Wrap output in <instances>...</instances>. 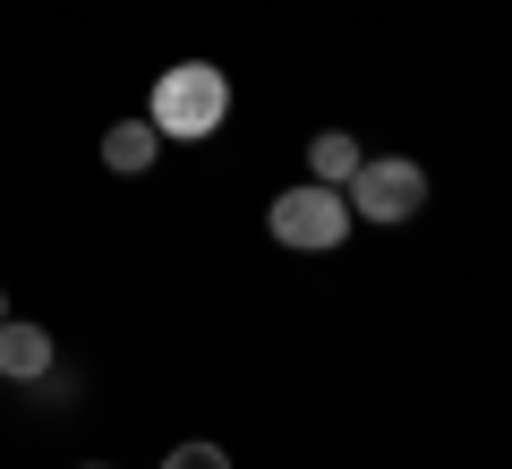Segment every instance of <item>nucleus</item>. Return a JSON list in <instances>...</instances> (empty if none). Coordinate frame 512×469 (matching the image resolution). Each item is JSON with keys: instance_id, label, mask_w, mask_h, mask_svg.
Returning <instances> with one entry per match:
<instances>
[{"instance_id": "9", "label": "nucleus", "mask_w": 512, "mask_h": 469, "mask_svg": "<svg viewBox=\"0 0 512 469\" xmlns=\"http://www.w3.org/2000/svg\"><path fill=\"white\" fill-rule=\"evenodd\" d=\"M86 469H103V461H86Z\"/></svg>"}, {"instance_id": "2", "label": "nucleus", "mask_w": 512, "mask_h": 469, "mask_svg": "<svg viewBox=\"0 0 512 469\" xmlns=\"http://www.w3.org/2000/svg\"><path fill=\"white\" fill-rule=\"evenodd\" d=\"M265 231H274L282 248L325 256V248H342V239H350V197H342V188H325V180H299V188H282V197L265 205Z\"/></svg>"}, {"instance_id": "5", "label": "nucleus", "mask_w": 512, "mask_h": 469, "mask_svg": "<svg viewBox=\"0 0 512 469\" xmlns=\"http://www.w3.org/2000/svg\"><path fill=\"white\" fill-rule=\"evenodd\" d=\"M367 154H359V137L350 128H325V137H308V180H325V188H350V171H359Z\"/></svg>"}, {"instance_id": "6", "label": "nucleus", "mask_w": 512, "mask_h": 469, "mask_svg": "<svg viewBox=\"0 0 512 469\" xmlns=\"http://www.w3.org/2000/svg\"><path fill=\"white\" fill-rule=\"evenodd\" d=\"M154 145H163V137H154V120H120V128H103V163L111 171H146Z\"/></svg>"}, {"instance_id": "4", "label": "nucleus", "mask_w": 512, "mask_h": 469, "mask_svg": "<svg viewBox=\"0 0 512 469\" xmlns=\"http://www.w3.org/2000/svg\"><path fill=\"white\" fill-rule=\"evenodd\" d=\"M0 376H9V384L52 376V333H43V325H9V316H0Z\"/></svg>"}, {"instance_id": "7", "label": "nucleus", "mask_w": 512, "mask_h": 469, "mask_svg": "<svg viewBox=\"0 0 512 469\" xmlns=\"http://www.w3.org/2000/svg\"><path fill=\"white\" fill-rule=\"evenodd\" d=\"M163 469H231V452H222V444H171Z\"/></svg>"}, {"instance_id": "1", "label": "nucleus", "mask_w": 512, "mask_h": 469, "mask_svg": "<svg viewBox=\"0 0 512 469\" xmlns=\"http://www.w3.org/2000/svg\"><path fill=\"white\" fill-rule=\"evenodd\" d=\"M154 137H180V145H197V137H222V120H231V77L214 69V60H180V69H163L154 77Z\"/></svg>"}, {"instance_id": "8", "label": "nucleus", "mask_w": 512, "mask_h": 469, "mask_svg": "<svg viewBox=\"0 0 512 469\" xmlns=\"http://www.w3.org/2000/svg\"><path fill=\"white\" fill-rule=\"evenodd\" d=\"M0 316H9V299H0Z\"/></svg>"}, {"instance_id": "3", "label": "nucleus", "mask_w": 512, "mask_h": 469, "mask_svg": "<svg viewBox=\"0 0 512 469\" xmlns=\"http://www.w3.org/2000/svg\"><path fill=\"white\" fill-rule=\"evenodd\" d=\"M350 214L359 222H384V231H393V222H410L427 205V171L410 163V154H367L359 171H350Z\"/></svg>"}]
</instances>
